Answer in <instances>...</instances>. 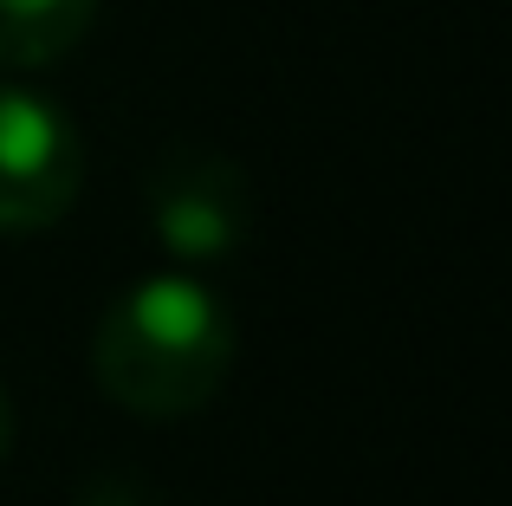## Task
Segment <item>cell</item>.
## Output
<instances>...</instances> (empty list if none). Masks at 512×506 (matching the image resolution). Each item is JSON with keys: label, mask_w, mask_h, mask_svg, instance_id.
<instances>
[{"label": "cell", "mask_w": 512, "mask_h": 506, "mask_svg": "<svg viewBox=\"0 0 512 506\" xmlns=\"http://www.w3.org/2000/svg\"><path fill=\"white\" fill-rule=\"evenodd\" d=\"M98 0H0V72H33L78 46Z\"/></svg>", "instance_id": "cell-4"}, {"label": "cell", "mask_w": 512, "mask_h": 506, "mask_svg": "<svg viewBox=\"0 0 512 506\" xmlns=\"http://www.w3.org/2000/svg\"><path fill=\"white\" fill-rule=\"evenodd\" d=\"M234 370V318L208 286L182 273L137 279L91 338V377L117 409L143 422L195 416Z\"/></svg>", "instance_id": "cell-1"}, {"label": "cell", "mask_w": 512, "mask_h": 506, "mask_svg": "<svg viewBox=\"0 0 512 506\" xmlns=\"http://www.w3.org/2000/svg\"><path fill=\"white\" fill-rule=\"evenodd\" d=\"M7 448H13V409H7V390H0V461H7Z\"/></svg>", "instance_id": "cell-6"}, {"label": "cell", "mask_w": 512, "mask_h": 506, "mask_svg": "<svg viewBox=\"0 0 512 506\" xmlns=\"http://www.w3.org/2000/svg\"><path fill=\"white\" fill-rule=\"evenodd\" d=\"M72 506H163V494L150 481H137V474H98V481L78 487Z\"/></svg>", "instance_id": "cell-5"}, {"label": "cell", "mask_w": 512, "mask_h": 506, "mask_svg": "<svg viewBox=\"0 0 512 506\" xmlns=\"http://www.w3.org/2000/svg\"><path fill=\"white\" fill-rule=\"evenodd\" d=\"M85 189V143L59 104L0 85V234L59 228Z\"/></svg>", "instance_id": "cell-2"}, {"label": "cell", "mask_w": 512, "mask_h": 506, "mask_svg": "<svg viewBox=\"0 0 512 506\" xmlns=\"http://www.w3.org/2000/svg\"><path fill=\"white\" fill-rule=\"evenodd\" d=\"M143 208L175 260H221L253 234V182L234 156L175 143L143 176Z\"/></svg>", "instance_id": "cell-3"}]
</instances>
